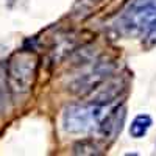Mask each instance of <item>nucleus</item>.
Wrapping results in <instances>:
<instances>
[{
    "instance_id": "nucleus-1",
    "label": "nucleus",
    "mask_w": 156,
    "mask_h": 156,
    "mask_svg": "<svg viewBox=\"0 0 156 156\" xmlns=\"http://www.w3.org/2000/svg\"><path fill=\"white\" fill-rule=\"evenodd\" d=\"M125 36L156 44V0H129L117 20Z\"/></svg>"
},
{
    "instance_id": "nucleus-2",
    "label": "nucleus",
    "mask_w": 156,
    "mask_h": 156,
    "mask_svg": "<svg viewBox=\"0 0 156 156\" xmlns=\"http://www.w3.org/2000/svg\"><path fill=\"white\" fill-rule=\"evenodd\" d=\"M39 59L31 50H19L6 62V76L11 89V95L14 100L28 95L31 90L36 73H37Z\"/></svg>"
},
{
    "instance_id": "nucleus-3",
    "label": "nucleus",
    "mask_w": 156,
    "mask_h": 156,
    "mask_svg": "<svg viewBox=\"0 0 156 156\" xmlns=\"http://www.w3.org/2000/svg\"><path fill=\"white\" fill-rule=\"evenodd\" d=\"M105 105H70L62 117L64 129L72 134H81L90 131L94 126H98L101 119L105 117L103 114Z\"/></svg>"
},
{
    "instance_id": "nucleus-4",
    "label": "nucleus",
    "mask_w": 156,
    "mask_h": 156,
    "mask_svg": "<svg viewBox=\"0 0 156 156\" xmlns=\"http://www.w3.org/2000/svg\"><path fill=\"white\" fill-rule=\"evenodd\" d=\"M123 89V81L120 78H106L103 80L94 90H92V101L90 103H97V105H106L111 103L119 97V94Z\"/></svg>"
},
{
    "instance_id": "nucleus-5",
    "label": "nucleus",
    "mask_w": 156,
    "mask_h": 156,
    "mask_svg": "<svg viewBox=\"0 0 156 156\" xmlns=\"http://www.w3.org/2000/svg\"><path fill=\"white\" fill-rule=\"evenodd\" d=\"M125 120V106H115L111 112H108L98 123V131L105 137H114L120 133L122 123Z\"/></svg>"
},
{
    "instance_id": "nucleus-6",
    "label": "nucleus",
    "mask_w": 156,
    "mask_h": 156,
    "mask_svg": "<svg viewBox=\"0 0 156 156\" xmlns=\"http://www.w3.org/2000/svg\"><path fill=\"white\" fill-rule=\"evenodd\" d=\"M153 120L148 114H139L134 117V120L129 125V136L134 139H140L147 134V131L150 129Z\"/></svg>"
},
{
    "instance_id": "nucleus-7",
    "label": "nucleus",
    "mask_w": 156,
    "mask_h": 156,
    "mask_svg": "<svg viewBox=\"0 0 156 156\" xmlns=\"http://www.w3.org/2000/svg\"><path fill=\"white\" fill-rule=\"evenodd\" d=\"M11 89L8 84V76H6V66L0 64V114L5 112L9 106V98H11Z\"/></svg>"
},
{
    "instance_id": "nucleus-8",
    "label": "nucleus",
    "mask_w": 156,
    "mask_h": 156,
    "mask_svg": "<svg viewBox=\"0 0 156 156\" xmlns=\"http://www.w3.org/2000/svg\"><path fill=\"white\" fill-rule=\"evenodd\" d=\"M73 153L75 154H100V147L95 144L94 140H81L73 147Z\"/></svg>"
},
{
    "instance_id": "nucleus-9",
    "label": "nucleus",
    "mask_w": 156,
    "mask_h": 156,
    "mask_svg": "<svg viewBox=\"0 0 156 156\" xmlns=\"http://www.w3.org/2000/svg\"><path fill=\"white\" fill-rule=\"evenodd\" d=\"M89 2H98V0H89Z\"/></svg>"
}]
</instances>
